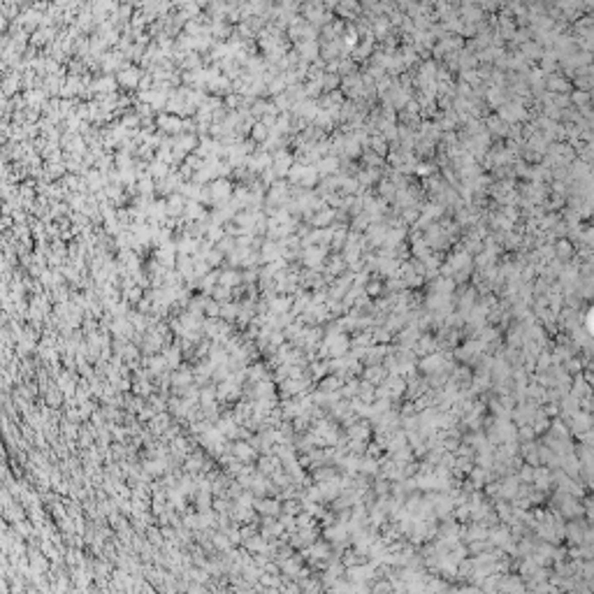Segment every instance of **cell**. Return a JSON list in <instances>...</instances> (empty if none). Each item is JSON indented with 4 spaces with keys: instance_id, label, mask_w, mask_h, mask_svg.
Returning <instances> with one entry per match:
<instances>
[{
    "instance_id": "cell-1",
    "label": "cell",
    "mask_w": 594,
    "mask_h": 594,
    "mask_svg": "<svg viewBox=\"0 0 594 594\" xmlns=\"http://www.w3.org/2000/svg\"><path fill=\"white\" fill-rule=\"evenodd\" d=\"M135 79H137L135 72H123V81H126V84H135Z\"/></svg>"
}]
</instances>
